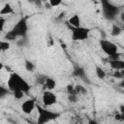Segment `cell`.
<instances>
[{
    "label": "cell",
    "mask_w": 124,
    "mask_h": 124,
    "mask_svg": "<svg viewBox=\"0 0 124 124\" xmlns=\"http://www.w3.org/2000/svg\"><path fill=\"white\" fill-rule=\"evenodd\" d=\"M37 111H38V124H45L47 123L49 121L55 120L56 118H58L60 116V113L55 112V111H51L47 108H44L41 106H37L36 107Z\"/></svg>",
    "instance_id": "2"
},
{
    "label": "cell",
    "mask_w": 124,
    "mask_h": 124,
    "mask_svg": "<svg viewBox=\"0 0 124 124\" xmlns=\"http://www.w3.org/2000/svg\"><path fill=\"white\" fill-rule=\"evenodd\" d=\"M73 75H74L75 77H77V78H82V79H84V80L86 79L85 71H84V69L81 68V67H78V66L75 67L74 70H73Z\"/></svg>",
    "instance_id": "11"
},
{
    "label": "cell",
    "mask_w": 124,
    "mask_h": 124,
    "mask_svg": "<svg viewBox=\"0 0 124 124\" xmlns=\"http://www.w3.org/2000/svg\"><path fill=\"white\" fill-rule=\"evenodd\" d=\"M36 107H37V105H36V103H35V100H33V99H28V100L24 101V102L21 104L20 108H21V111H22L23 113H25V114H30V113L35 109Z\"/></svg>",
    "instance_id": "8"
},
{
    "label": "cell",
    "mask_w": 124,
    "mask_h": 124,
    "mask_svg": "<svg viewBox=\"0 0 124 124\" xmlns=\"http://www.w3.org/2000/svg\"><path fill=\"white\" fill-rule=\"evenodd\" d=\"M90 29L87 27H72V40L76 42L84 41L89 37Z\"/></svg>",
    "instance_id": "4"
},
{
    "label": "cell",
    "mask_w": 124,
    "mask_h": 124,
    "mask_svg": "<svg viewBox=\"0 0 124 124\" xmlns=\"http://www.w3.org/2000/svg\"><path fill=\"white\" fill-rule=\"evenodd\" d=\"M100 47L103 50L104 53H106L108 57L111 56L112 54H115L116 52H118V46L111 41L106 40V39H101L99 42Z\"/></svg>",
    "instance_id": "5"
},
{
    "label": "cell",
    "mask_w": 124,
    "mask_h": 124,
    "mask_svg": "<svg viewBox=\"0 0 124 124\" xmlns=\"http://www.w3.org/2000/svg\"><path fill=\"white\" fill-rule=\"evenodd\" d=\"M112 77L113 78H122V75H121V73H120V71H118V70H114V73L112 74Z\"/></svg>",
    "instance_id": "26"
},
{
    "label": "cell",
    "mask_w": 124,
    "mask_h": 124,
    "mask_svg": "<svg viewBox=\"0 0 124 124\" xmlns=\"http://www.w3.org/2000/svg\"><path fill=\"white\" fill-rule=\"evenodd\" d=\"M7 85H8L9 90H11L12 92L16 90V89H20L24 93H28L30 90L29 83L25 79H23L22 77L17 73H11L10 74V76L8 78Z\"/></svg>",
    "instance_id": "1"
},
{
    "label": "cell",
    "mask_w": 124,
    "mask_h": 124,
    "mask_svg": "<svg viewBox=\"0 0 124 124\" xmlns=\"http://www.w3.org/2000/svg\"><path fill=\"white\" fill-rule=\"evenodd\" d=\"M12 30L16 33L17 37H25L28 31V24H27L26 18H20L16 23V25Z\"/></svg>",
    "instance_id": "6"
},
{
    "label": "cell",
    "mask_w": 124,
    "mask_h": 124,
    "mask_svg": "<svg viewBox=\"0 0 124 124\" xmlns=\"http://www.w3.org/2000/svg\"><path fill=\"white\" fill-rule=\"evenodd\" d=\"M121 28H122V31L124 32V23H123V25H122V27H121Z\"/></svg>",
    "instance_id": "34"
},
{
    "label": "cell",
    "mask_w": 124,
    "mask_h": 124,
    "mask_svg": "<svg viewBox=\"0 0 124 124\" xmlns=\"http://www.w3.org/2000/svg\"><path fill=\"white\" fill-rule=\"evenodd\" d=\"M17 38V36L16 35V33L13 31V30H11V31H8L7 33H6V35H5V39H6V41H15L16 39Z\"/></svg>",
    "instance_id": "16"
},
{
    "label": "cell",
    "mask_w": 124,
    "mask_h": 124,
    "mask_svg": "<svg viewBox=\"0 0 124 124\" xmlns=\"http://www.w3.org/2000/svg\"><path fill=\"white\" fill-rule=\"evenodd\" d=\"M56 87V81L52 78H46V81L44 83V89L45 90H53Z\"/></svg>",
    "instance_id": "10"
},
{
    "label": "cell",
    "mask_w": 124,
    "mask_h": 124,
    "mask_svg": "<svg viewBox=\"0 0 124 124\" xmlns=\"http://www.w3.org/2000/svg\"><path fill=\"white\" fill-rule=\"evenodd\" d=\"M24 94H25V93H24L22 90H20V89H16V90H15V91H13V95H14V97H15L16 100L22 99L23 96H24Z\"/></svg>",
    "instance_id": "18"
},
{
    "label": "cell",
    "mask_w": 124,
    "mask_h": 124,
    "mask_svg": "<svg viewBox=\"0 0 124 124\" xmlns=\"http://www.w3.org/2000/svg\"><path fill=\"white\" fill-rule=\"evenodd\" d=\"M76 87V91H77V94L78 95V94H85L86 93V89L82 86V85H76L75 86Z\"/></svg>",
    "instance_id": "21"
},
{
    "label": "cell",
    "mask_w": 124,
    "mask_h": 124,
    "mask_svg": "<svg viewBox=\"0 0 124 124\" xmlns=\"http://www.w3.org/2000/svg\"><path fill=\"white\" fill-rule=\"evenodd\" d=\"M120 73H121V75H122V78H124V69H123V70H120Z\"/></svg>",
    "instance_id": "33"
},
{
    "label": "cell",
    "mask_w": 124,
    "mask_h": 124,
    "mask_svg": "<svg viewBox=\"0 0 124 124\" xmlns=\"http://www.w3.org/2000/svg\"><path fill=\"white\" fill-rule=\"evenodd\" d=\"M11 45L9 43V41H1L0 42V50L1 51H6L10 48Z\"/></svg>",
    "instance_id": "17"
},
{
    "label": "cell",
    "mask_w": 124,
    "mask_h": 124,
    "mask_svg": "<svg viewBox=\"0 0 124 124\" xmlns=\"http://www.w3.org/2000/svg\"><path fill=\"white\" fill-rule=\"evenodd\" d=\"M115 119H116V120H121V114H120V112L115 115Z\"/></svg>",
    "instance_id": "32"
},
{
    "label": "cell",
    "mask_w": 124,
    "mask_h": 124,
    "mask_svg": "<svg viewBox=\"0 0 124 124\" xmlns=\"http://www.w3.org/2000/svg\"><path fill=\"white\" fill-rule=\"evenodd\" d=\"M108 58H109V59H119V58H120V53L116 52L115 54H112V55L109 56Z\"/></svg>",
    "instance_id": "29"
},
{
    "label": "cell",
    "mask_w": 124,
    "mask_h": 124,
    "mask_svg": "<svg viewBox=\"0 0 124 124\" xmlns=\"http://www.w3.org/2000/svg\"><path fill=\"white\" fill-rule=\"evenodd\" d=\"M66 90H67V93L68 94H77V91H76V87L72 84H68L67 87H66Z\"/></svg>",
    "instance_id": "23"
},
{
    "label": "cell",
    "mask_w": 124,
    "mask_h": 124,
    "mask_svg": "<svg viewBox=\"0 0 124 124\" xmlns=\"http://www.w3.org/2000/svg\"><path fill=\"white\" fill-rule=\"evenodd\" d=\"M24 67H25V70L28 71V72H34V70H35L34 64H33L31 61H29V60H26V61H25Z\"/></svg>",
    "instance_id": "19"
},
{
    "label": "cell",
    "mask_w": 124,
    "mask_h": 124,
    "mask_svg": "<svg viewBox=\"0 0 124 124\" xmlns=\"http://www.w3.org/2000/svg\"><path fill=\"white\" fill-rule=\"evenodd\" d=\"M5 22H6V19L4 18L3 16H0V31H3L4 26H5Z\"/></svg>",
    "instance_id": "25"
},
{
    "label": "cell",
    "mask_w": 124,
    "mask_h": 124,
    "mask_svg": "<svg viewBox=\"0 0 124 124\" xmlns=\"http://www.w3.org/2000/svg\"><path fill=\"white\" fill-rule=\"evenodd\" d=\"M108 64H109V67L113 70L120 71V70L124 69V60H121L120 58L119 59H109Z\"/></svg>",
    "instance_id": "9"
},
{
    "label": "cell",
    "mask_w": 124,
    "mask_h": 124,
    "mask_svg": "<svg viewBox=\"0 0 124 124\" xmlns=\"http://www.w3.org/2000/svg\"><path fill=\"white\" fill-rule=\"evenodd\" d=\"M122 28L117 25V24H112V27H111V31H110V34L112 37H117L119 36L121 33H122Z\"/></svg>",
    "instance_id": "14"
},
{
    "label": "cell",
    "mask_w": 124,
    "mask_h": 124,
    "mask_svg": "<svg viewBox=\"0 0 124 124\" xmlns=\"http://www.w3.org/2000/svg\"><path fill=\"white\" fill-rule=\"evenodd\" d=\"M119 15H120V20L124 23V12H121Z\"/></svg>",
    "instance_id": "31"
},
{
    "label": "cell",
    "mask_w": 124,
    "mask_h": 124,
    "mask_svg": "<svg viewBox=\"0 0 124 124\" xmlns=\"http://www.w3.org/2000/svg\"><path fill=\"white\" fill-rule=\"evenodd\" d=\"M68 101L72 104L77 103L78 101V94H68Z\"/></svg>",
    "instance_id": "22"
},
{
    "label": "cell",
    "mask_w": 124,
    "mask_h": 124,
    "mask_svg": "<svg viewBox=\"0 0 124 124\" xmlns=\"http://www.w3.org/2000/svg\"><path fill=\"white\" fill-rule=\"evenodd\" d=\"M46 77H45V76H43V75H37V76H36V82H37V83H40V84H42V85H44V83H45V81H46Z\"/></svg>",
    "instance_id": "20"
},
{
    "label": "cell",
    "mask_w": 124,
    "mask_h": 124,
    "mask_svg": "<svg viewBox=\"0 0 124 124\" xmlns=\"http://www.w3.org/2000/svg\"><path fill=\"white\" fill-rule=\"evenodd\" d=\"M103 10V16L105 18L108 20H112L115 18L116 15L119 14V8L113 5L109 0H100Z\"/></svg>",
    "instance_id": "3"
},
{
    "label": "cell",
    "mask_w": 124,
    "mask_h": 124,
    "mask_svg": "<svg viewBox=\"0 0 124 124\" xmlns=\"http://www.w3.org/2000/svg\"><path fill=\"white\" fill-rule=\"evenodd\" d=\"M42 101L45 107H51L56 104L57 96L52 92V90H45L42 96Z\"/></svg>",
    "instance_id": "7"
},
{
    "label": "cell",
    "mask_w": 124,
    "mask_h": 124,
    "mask_svg": "<svg viewBox=\"0 0 124 124\" xmlns=\"http://www.w3.org/2000/svg\"><path fill=\"white\" fill-rule=\"evenodd\" d=\"M95 73H96V76H97L98 78H100V79H105V78H106L107 74H106V72H105L101 67L96 66V68H95Z\"/></svg>",
    "instance_id": "15"
},
{
    "label": "cell",
    "mask_w": 124,
    "mask_h": 124,
    "mask_svg": "<svg viewBox=\"0 0 124 124\" xmlns=\"http://www.w3.org/2000/svg\"><path fill=\"white\" fill-rule=\"evenodd\" d=\"M68 23L72 26V27H79L80 26V17L78 15H73L69 19H68Z\"/></svg>",
    "instance_id": "12"
},
{
    "label": "cell",
    "mask_w": 124,
    "mask_h": 124,
    "mask_svg": "<svg viewBox=\"0 0 124 124\" xmlns=\"http://www.w3.org/2000/svg\"><path fill=\"white\" fill-rule=\"evenodd\" d=\"M48 3L50 4L52 8H54V7H58L59 5H61L62 0H48Z\"/></svg>",
    "instance_id": "24"
},
{
    "label": "cell",
    "mask_w": 124,
    "mask_h": 124,
    "mask_svg": "<svg viewBox=\"0 0 124 124\" xmlns=\"http://www.w3.org/2000/svg\"><path fill=\"white\" fill-rule=\"evenodd\" d=\"M119 111L121 114V120H124V105H121L119 107Z\"/></svg>",
    "instance_id": "28"
},
{
    "label": "cell",
    "mask_w": 124,
    "mask_h": 124,
    "mask_svg": "<svg viewBox=\"0 0 124 124\" xmlns=\"http://www.w3.org/2000/svg\"><path fill=\"white\" fill-rule=\"evenodd\" d=\"M118 87H120V88H124V78H121L120 82L118 83Z\"/></svg>",
    "instance_id": "30"
},
{
    "label": "cell",
    "mask_w": 124,
    "mask_h": 124,
    "mask_svg": "<svg viewBox=\"0 0 124 124\" xmlns=\"http://www.w3.org/2000/svg\"><path fill=\"white\" fill-rule=\"evenodd\" d=\"M7 93H8V89H5L3 86H1L0 87V96L1 97H4Z\"/></svg>",
    "instance_id": "27"
},
{
    "label": "cell",
    "mask_w": 124,
    "mask_h": 124,
    "mask_svg": "<svg viewBox=\"0 0 124 124\" xmlns=\"http://www.w3.org/2000/svg\"><path fill=\"white\" fill-rule=\"evenodd\" d=\"M13 13H14V9H13V7L11 6V4H9V3H6V4L3 6V8L1 9V11H0V15H1V16L11 15V14H13Z\"/></svg>",
    "instance_id": "13"
}]
</instances>
